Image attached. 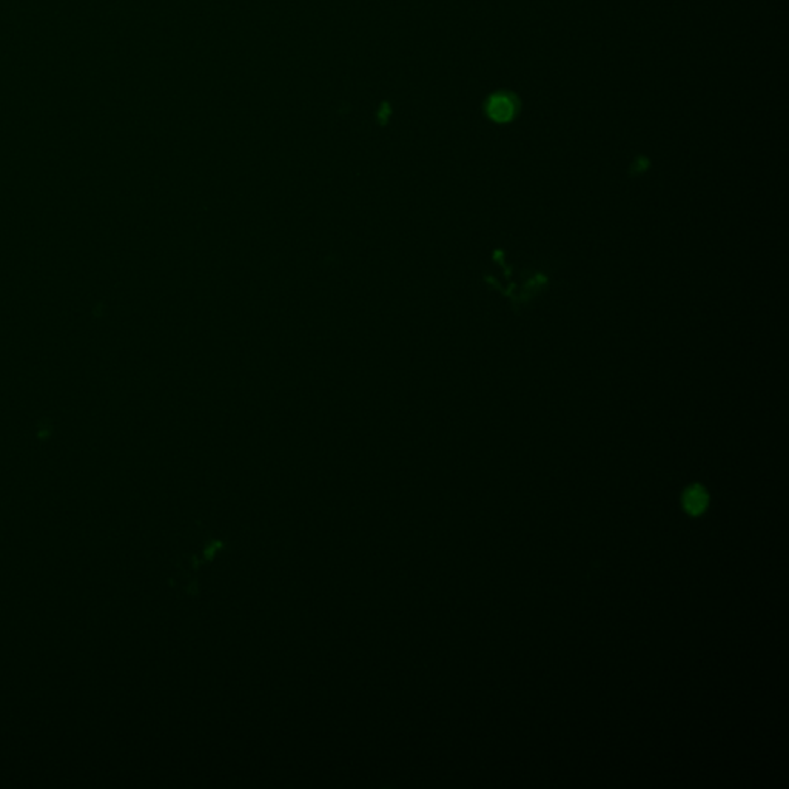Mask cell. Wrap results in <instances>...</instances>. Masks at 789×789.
<instances>
[{
	"instance_id": "6da1fadb",
	"label": "cell",
	"mask_w": 789,
	"mask_h": 789,
	"mask_svg": "<svg viewBox=\"0 0 789 789\" xmlns=\"http://www.w3.org/2000/svg\"><path fill=\"white\" fill-rule=\"evenodd\" d=\"M518 101L509 93H498L492 96L487 102V114L495 122H509L516 114Z\"/></svg>"
},
{
	"instance_id": "7a4b0ae2",
	"label": "cell",
	"mask_w": 789,
	"mask_h": 789,
	"mask_svg": "<svg viewBox=\"0 0 789 789\" xmlns=\"http://www.w3.org/2000/svg\"><path fill=\"white\" fill-rule=\"evenodd\" d=\"M683 504L690 515L702 514L708 506L706 491H704L702 486H693L690 489H688L683 497Z\"/></svg>"
}]
</instances>
